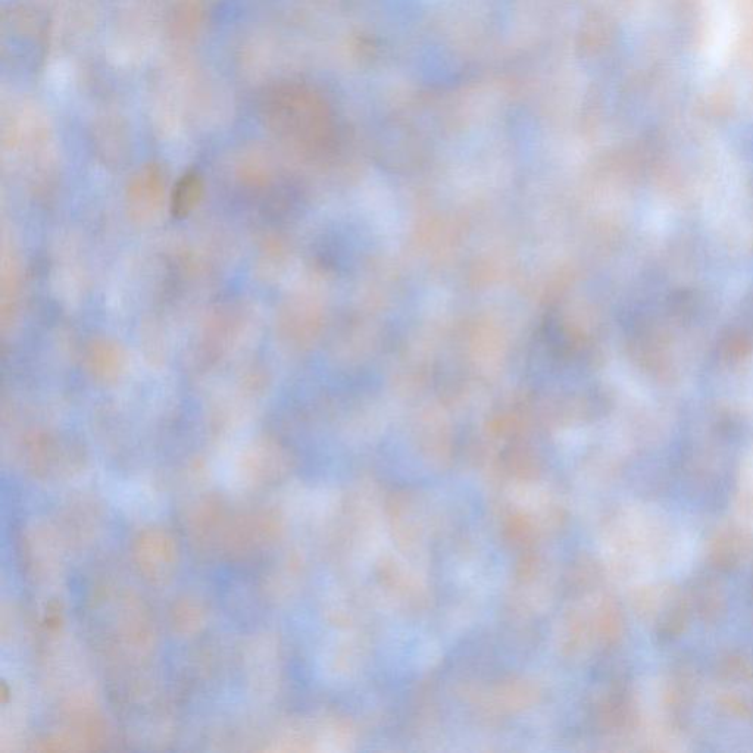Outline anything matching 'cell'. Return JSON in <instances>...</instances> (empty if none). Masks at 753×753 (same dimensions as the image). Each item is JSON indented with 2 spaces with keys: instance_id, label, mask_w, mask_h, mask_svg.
Returning a JSON list of instances; mask_svg holds the SVG:
<instances>
[{
  "instance_id": "6da1fadb",
  "label": "cell",
  "mask_w": 753,
  "mask_h": 753,
  "mask_svg": "<svg viewBox=\"0 0 753 753\" xmlns=\"http://www.w3.org/2000/svg\"><path fill=\"white\" fill-rule=\"evenodd\" d=\"M737 21L726 0H717L709 8L708 26L705 34V61L717 68L726 62L731 46L736 42Z\"/></svg>"
},
{
  "instance_id": "7a4b0ae2",
  "label": "cell",
  "mask_w": 753,
  "mask_h": 753,
  "mask_svg": "<svg viewBox=\"0 0 753 753\" xmlns=\"http://www.w3.org/2000/svg\"><path fill=\"white\" fill-rule=\"evenodd\" d=\"M202 195V184L198 177L186 176L178 183L173 193V212L178 217H183L190 209L195 208Z\"/></svg>"
}]
</instances>
